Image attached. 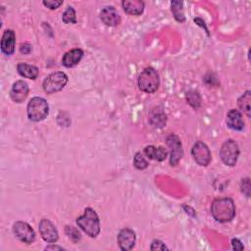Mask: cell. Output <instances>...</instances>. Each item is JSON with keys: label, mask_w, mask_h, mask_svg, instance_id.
<instances>
[{"label": "cell", "mask_w": 251, "mask_h": 251, "mask_svg": "<svg viewBox=\"0 0 251 251\" xmlns=\"http://www.w3.org/2000/svg\"><path fill=\"white\" fill-rule=\"evenodd\" d=\"M15 45H16V35L15 33L12 30H6L2 35L1 39V50L2 52L10 56L15 51Z\"/></svg>", "instance_id": "obj_14"}, {"label": "cell", "mask_w": 251, "mask_h": 251, "mask_svg": "<svg viewBox=\"0 0 251 251\" xmlns=\"http://www.w3.org/2000/svg\"><path fill=\"white\" fill-rule=\"evenodd\" d=\"M65 233H66V234L68 235V237H69L72 241H74V242H78V241L81 239V237H82L81 233H80L75 227L67 226L66 229H65Z\"/></svg>", "instance_id": "obj_26"}, {"label": "cell", "mask_w": 251, "mask_h": 251, "mask_svg": "<svg viewBox=\"0 0 251 251\" xmlns=\"http://www.w3.org/2000/svg\"><path fill=\"white\" fill-rule=\"evenodd\" d=\"M77 225L90 237H96L100 233V221L97 213L91 209L86 208L84 215L77 219Z\"/></svg>", "instance_id": "obj_2"}, {"label": "cell", "mask_w": 251, "mask_h": 251, "mask_svg": "<svg viewBox=\"0 0 251 251\" xmlns=\"http://www.w3.org/2000/svg\"><path fill=\"white\" fill-rule=\"evenodd\" d=\"M250 102H251V92L249 90L245 91L239 98H238V107L239 109L245 113V115L250 118Z\"/></svg>", "instance_id": "obj_21"}, {"label": "cell", "mask_w": 251, "mask_h": 251, "mask_svg": "<svg viewBox=\"0 0 251 251\" xmlns=\"http://www.w3.org/2000/svg\"><path fill=\"white\" fill-rule=\"evenodd\" d=\"M15 235L23 242L31 244L35 240V233L33 228L26 222L18 221L13 225Z\"/></svg>", "instance_id": "obj_9"}, {"label": "cell", "mask_w": 251, "mask_h": 251, "mask_svg": "<svg viewBox=\"0 0 251 251\" xmlns=\"http://www.w3.org/2000/svg\"><path fill=\"white\" fill-rule=\"evenodd\" d=\"M144 153L149 159L156 160V161H159V162L164 161L167 158V155H168V152L163 147H161V146L156 147V146H153V145L146 146L144 148Z\"/></svg>", "instance_id": "obj_18"}, {"label": "cell", "mask_w": 251, "mask_h": 251, "mask_svg": "<svg viewBox=\"0 0 251 251\" xmlns=\"http://www.w3.org/2000/svg\"><path fill=\"white\" fill-rule=\"evenodd\" d=\"M28 117L31 121L40 122L49 114V107L46 100L42 97H33L30 100L27 107Z\"/></svg>", "instance_id": "obj_4"}, {"label": "cell", "mask_w": 251, "mask_h": 251, "mask_svg": "<svg viewBox=\"0 0 251 251\" xmlns=\"http://www.w3.org/2000/svg\"><path fill=\"white\" fill-rule=\"evenodd\" d=\"M171 10L174 15V18L178 22H184L185 16L184 12V3L182 1H172L171 2Z\"/></svg>", "instance_id": "obj_22"}, {"label": "cell", "mask_w": 251, "mask_h": 251, "mask_svg": "<svg viewBox=\"0 0 251 251\" xmlns=\"http://www.w3.org/2000/svg\"><path fill=\"white\" fill-rule=\"evenodd\" d=\"M17 70H18V73L22 77L30 79V80H35L39 74L37 67H35L33 65H29L26 63H20L17 66Z\"/></svg>", "instance_id": "obj_19"}, {"label": "cell", "mask_w": 251, "mask_h": 251, "mask_svg": "<svg viewBox=\"0 0 251 251\" xmlns=\"http://www.w3.org/2000/svg\"><path fill=\"white\" fill-rule=\"evenodd\" d=\"M166 114L163 112L162 109L155 108L152 110L150 114V123H151L156 128H162L166 124Z\"/></svg>", "instance_id": "obj_20"}, {"label": "cell", "mask_w": 251, "mask_h": 251, "mask_svg": "<svg viewBox=\"0 0 251 251\" xmlns=\"http://www.w3.org/2000/svg\"><path fill=\"white\" fill-rule=\"evenodd\" d=\"M100 19L109 27H116L121 23V17L118 11L113 6H107L100 12Z\"/></svg>", "instance_id": "obj_13"}, {"label": "cell", "mask_w": 251, "mask_h": 251, "mask_svg": "<svg viewBox=\"0 0 251 251\" xmlns=\"http://www.w3.org/2000/svg\"><path fill=\"white\" fill-rule=\"evenodd\" d=\"M186 100L187 102L195 109H198L200 107V104H201V98H200V95L196 91L187 92Z\"/></svg>", "instance_id": "obj_23"}, {"label": "cell", "mask_w": 251, "mask_h": 251, "mask_svg": "<svg viewBox=\"0 0 251 251\" xmlns=\"http://www.w3.org/2000/svg\"><path fill=\"white\" fill-rule=\"evenodd\" d=\"M29 94V85L24 81H17L10 90V97L16 103L24 102Z\"/></svg>", "instance_id": "obj_11"}, {"label": "cell", "mask_w": 251, "mask_h": 251, "mask_svg": "<svg viewBox=\"0 0 251 251\" xmlns=\"http://www.w3.org/2000/svg\"><path fill=\"white\" fill-rule=\"evenodd\" d=\"M134 165L138 170H144L148 167V163L140 152H137L134 158Z\"/></svg>", "instance_id": "obj_25"}, {"label": "cell", "mask_w": 251, "mask_h": 251, "mask_svg": "<svg viewBox=\"0 0 251 251\" xmlns=\"http://www.w3.org/2000/svg\"><path fill=\"white\" fill-rule=\"evenodd\" d=\"M194 161L200 166H207L211 161V153L208 146L202 141H196L191 149Z\"/></svg>", "instance_id": "obj_7"}, {"label": "cell", "mask_w": 251, "mask_h": 251, "mask_svg": "<svg viewBox=\"0 0 251 251\" xmlns=\"http://www.w3.org/2000/svg\"><path fill=\"white\" fill-rule=\"evenodd\" d=\"M232 244H233V248H234V250H242V249H243L242 243H241L238 239H236V238H234V239L232 240Z\"/></svg>", "instance_id": "obj_31"}, {"label": "cell", "mask_w": 251, "mask_h": 251, "mask_svg": "<svg viewBox=\"0 0 251 251\" xmlns=\"http://www.w3.org/2000/svg\"><path fill=\"white\" fill-rule=\"evenodd\" d=\"M227 125L234 131H242L244 128V121L241 113L235 109H232L227 114Z\"/></svg>", "instance_id": "obj_16"}, {"label": "cell", "mask_w": 251, "mask_h": 251, "mask_svg": "<svg viewBox=\"0 0 251 251\" xmlns=\"http://www.w3.org/2000/svg\"><path fill=\"white\" fill-rule=\"evenodd\" d=\"M138 87L146 93H154L160 84V79L157 71L151 67L144 69L138 77Z\"/></svg>", "instance_id": "obj_3"}, {"label": "cell", "mask_w": 251, "mask_h": 251, "mask_svg": "<svg viewBox=\"0 0 251 251\" xmlns=\"http://www.w3.org/2000/svg\"><path fill=\"white\" fill-rule=\"evenodd\" d=\"M45 249H46V250H50V249H59V250H63V247L56 246V245H50V246L45 247Z\"/></svg>", "instance_id": "obj_32"}, {"label": "cell", "mask_w": 251, "mask_h": 251, "mask_svg": "<svg viewBox=\"0 0 251 251\" xmlns=\"http://www.w3.org/2000/svg\"><path fill=\"white\" fill-rule=\"evenodd\" d=\"M167 145L170 148V164L172 166H177L184 156V150L179 136L173 134H170L167 137Z\"/></svg>", "instance_id": "obj_8"}, {"label": "cell", "mask_w": 251, "mask_h": 251, "mask_svg": "<svg viewBox=\"0 0 251 251\" xmlns=\"http://www.w3.org/2000/svg\"><path fill=\"white\" fill-rule=\"evenodd\" d=\"M63 4V1L62 0H44L43 1V5L46 6L47 8L51 9V10H54V9H57L59 6H61Z\"/></svg>", "instance_id": "obj_27"}, {"label": "cell", "mask_w": 251, "mask_h": 251, "mask_svg": "<svg viewBox=\"0 0 251 251\" xmlns=\"http://www.w3.org/2000/svg\"><path fill=\"white\" fill-rule=\"evenodd\" d=\"M238 156L239 147L237 143L233 139L225 141L220 149V157L224 164L230 167H234L237 162Z\"/></svg>", "instance_id": "obj_6"}, {"label": "cell", "mask_w": 251, "mask_h": 251, "mask_svg": "<svg viewBox=\"0 0 251 251\" xmlns=\"http://www.w3.org/2000/svg\"><path fill=\"white\" fill-rule=\"evenodd\" d=\"M20 51L24 54H30L31 51H32V45L29 44V43L22 44L21 48H20Z\"/></svg>", "instance_id": "obj_30"}, {"label": "cell", "mask_w": 251, "mask_h": 251, "mask_svg": "<svg viewBox=\"0 0 251 251\" xmlns=\"http://www.w3.org/2000/svg\"><path fill=\"white\" fill-rule=\"evenodd\" d=\"M240 187H241L242 193H243L246 197H249V196H250V180H249L248 178L241 180Z\"/></svg>", "instance_id": "obj_28"}, {"label": "cell", "mask_w": 251, "mask_h": 251, "mask_svg": "<svg viewBox=\"0 0 251 251\" xmlns=\"http://www.w3.org/2000/svg\"><path fill=\"white\" fill-rule=\"evenodd\" d=\"M83 56H84V51L82 49H79V48L72 49L64 54L62 58V64L67 68L75 67L81 62Z\"/></svg>", "instance_id": "obj_15"}, {"label": "cell", "mask_w": 251, "mask_h": 251, "mask_svg": "<svg viewBox=\"0 0 251 251\" xmlns=\"http://www.w3.org/2000/svg\"><path fill=\"white\" fill-rule=\"evenodd\" d=\"M124 11L130 15L138 16L143 13L144 2L141 0H125L122 2Z\"/></svg>", "instance_id": "obj_17"}, {"label": "cell", "mask_w": 251, "mask_h": 251, "mask_svg": "<svg viewBox=\"0 0 251 251\" xmlns=\"http://www.w3.org/2000/svg\"><path fill=\"white\" fill-rule=\"evenodd\" d=\"M151 250H166L168 249V247L165 245V243H163L160 240H153L151 243Z\"/></svg>", "instance_id": "obj_29"}, {"label": "cell", "mask_w": 251, "mask_h": 251, "mask_svg": "<svg viewBox=\"0 0 251 251\" xmlns=\"http://www.w3.org/2000/svg\"><path fill=\"white\" fill-rule=\"evenodd\" d=\"M62 21L67 24H77V17H76V11L73 7L69 6L67 8V10L64 12L63 16H62Z\"/></svg>", "instance_id": "obj_24"}, {"label": "cell", "mask_w": 251, "mask_h": 251, "mask_svg": "<svg viewBox=\"0 0 251 251\" xmlns=\"http://www.w3.org/2000/svg\"><path fill=\"white\" fill-rule=\"evenodd\" d=\"M39 233L44 241L48 243L56 242L59 238L58 231L52 222L48 219H42L38 226Z\"/></svg>", "instance_id": "obj_10"}, {"label": "cell", "mask_w": 251, "mask_h": 251, "mask_svg": "<svg viewBox=\"0 0 251 251\" xmlns=\"http://www.w3.org/2000/svg\"><path fill=\"white\" fill-rule=\"evenodd\" d=\"M68 83V76L63 72L50 74L43 82V89L47 94H52L62 90Z\"/></svg>", "instance_id": "obj_5"}, {"label": "cell", "mask_w": 251, "mask_h": 251, "mask_svg": "<svg viewBox=\"0 0 251 251\" xmlns=\"http://www.w3.org/2000/svg\"><path fill=\"white\" fill-rule=\"evenodd\" d=\"M211 214L220 223H227L235 216V206L234 200L230 197L217 198L212 202Z\"/></svg>", "instance_id": "obj_1"}, {"label": "cell", "mask_w": 251, "mask_h": 251, "mask_svg": "<svg viewBox=\"0 0 251 251\" xmlns=\"http://www.w3.org/2000/svg\"><path fill=\"white\" fill-rule=\"evenodd\" d=\"M117 240L122 250L124 251L131 250L133 249L135 243V233L129 228H125L121 230L120 233L118 234Z\"/></svg>", "instance_id": "obj_12"}]
</instances>
